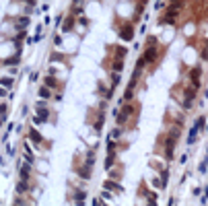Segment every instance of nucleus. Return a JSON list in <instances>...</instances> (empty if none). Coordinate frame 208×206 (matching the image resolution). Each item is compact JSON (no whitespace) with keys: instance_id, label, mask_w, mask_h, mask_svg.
Listing matches in <instances>:
<instances>
[{"instance_id":"28","label":"nucleus","mask_w":208,"mask_h":206,"mask_svg":"<svg viewBox=\"0 0 208 206\" xmlns=\"http://www.w3.org/2000/svg\"><path fill=\"white\" fill-rule=\"evenodd\" d=\"M0 165H4V157H0Z\"/></svg>"},{"instance_id":"19","label":"nucleus","mask_w":208,"mask_h":206,"mask_svg":"<svg viewBox=\"0 0 208 206\" xmlns=\"http://www.w3.org/2000/svg\"><path fill=\"white\" fill-rule=\"evenodd\" d=\"M101 198H103L105 202H114V192H109V190H101Z\"/></svg>"},{"instance_id":"7","label":"nucleus","mask_w":208,"mask_h":206,"mask_svg":"<svg viewBox=\"0 0 208 206\" xmlns=\"http://www.w3.org/2000/svg\"><path fill=\"white\" fill-rule=\"evenodd\" d=\"M29 140H33L35 144H39L41 149H46V150H47V149H52V142L47 144V140L41 136V132H39L37 128H33V124H31V128H29Z\"/></svg>"},{"instance_id":"13","label":"nucleus","mask_w":208,"mask_h":206,"mask_svg":"<svg viewBox=\"0 0 208 206\" xmlns=\"http://www.w3.org/2000/svg\"><path fill=\"white\" fill-rule=\"evenodd\" d=\"M198 136H200V130H198L196 126H192V128H190V132H187V146H194L196 140H198Z\"/></svg>"},{"instance_id":"25","label":"nucleus","mask_w":208,"mask_h":206,"mask_svg":"<svg viewBox=\"0 0 208 206\" xmlns=\"http://www.w3.org/2000/svg\"><path fill=\"white\" fill-rule=\"evenodd\" d=\"M6 95H8V93H6V87H2V85H0V99H2V97H6Z\"/></svg>"},{"instance_id":"6","label":"nucleus","mask_w":208,"mask_h":206,"mask_svg":"<svg viewBox=\"0 0 208 206\" xmlns=\"http://www.w3.org/2000/svg\"><path fill=\"white\" fill-rule=\"evenodd\" d=\"M185 76L190 80V87H192V89H196V91L202 89V66H200V64L187 68L185 70Z\"/></svg>"},{"instance_id":"26","label":"nucleus","mask_w":208,"mask_h":206,"mask_svg":"<svg viewBox=\"0 0 208 206\" xmlns=\"http://www.w3.org/2000/svg\"><path fill=\"white\" fill-rule=\"evenodd\" d=\"M187 177H190V173H184V175H181V179H179V185L187 182Z\"/></svg>"},{"instance_id":"4","label":"nucleus","mask_w":208,"mask_h":206,"mask_svg":"<svg viewBox=\"0 0 208 206\" xmlns=\"http://www.w3.org/2000/svg\"><path fill=\"white\" fill-rule=\"evenodd\" d=\"M181 62H184L185 70L192 68V66H196L198 62H200V56H198V46H194V43L185 46V50L181 52Z\"/></svg>"},{"instance_id":"3","label":"nucleus","mask_w":208,"mask_h":206,"mask_svg":"<svg viewBox=\"0 0 208 206\" xmlns=\"http://www.w3.org/2000/svg\"><path fill=\"white\" fill-rule=\"evenodd\" d=\"M116 35H117V39H120V41H124V43H130V41H134V35H136L134 23H132V21L116 23Z\"/></svg>"},{"instance_id":"10","label":"nucleus","mask_w":208,"mask_h":206,"mask_svg":"<svg viewBox=\"0 0 208 206\" xmlns=\"http://www.w3.org/2000/svg\"><path fill=\"white\" fill-rule=\"evenodd\" d=\"M103 188L109 190V192H114V194H124V185L120 182H116V179H109V177L103 182Z\"/></svg>"},{"instance_id":"31","label":"nucleus","mask_w":208,"mask_h":206,"mask_svg":"<svg viewBox=\"0 0 208 206\" xmlns=\"http://www.w3.org/2000/svg\"><path fill=\"white\" fill-rule=\"evenodd\" d=\"M206 12H208V11H206Z\"/></svg>"},{"instance_id":"21","label":"nucleus","mask_w":208,"mask_h":206,"mask_svg":"<svg viewBox=\"0 0 208 206\" xmlns=\"http://www.w3.org/2000/svg\"><path fill=\"white\" fill-rule=\"evenodd\" d=\"M202 190H204V188H200V185L192 188V196H194V198H200V196H202Z\"/></svg>"},{"instance_id":"29","label":"nucleus","mask_w":208,"mask_h":206,"mask_svg":"<svg viewBox=\"0 0 208 206\" xmlns=\"http://www.w3.org/2000/svg\"><path fill=\"white\" fill-rule=\"evenodd\" d=\"M204 132H206V134H208V124H206V128H204Z\"/></svg>"},{"instance_id":"14","label":"nucleus","mask_w":208,"mask_h":206,"mask_svg":"<svg viewBox=\"0 0 208 206\" xmlns=\"http://www.w3.org/2000/svg\"><path fill=\"white\" fill-rule=\"evenodd\" d=\"M37 95H39L41 99H46V101H52V99H54V91H52L50 87H46V85L39 87V93H37Z\"/></svg>"},{"instance_id":"12","label":"nucleus","mask_w":208,"mask_h":206,"mask_svg":"<svg viewBox=\"0 0 208 206\" xmlns=\"http://www.w3.org/2000/svg\"><path fill=\"white\" fill-rule=\"evenodd\" d=\"M19 173H21V177H31L33 175V165L31 163H19Z\"/></svg>"},{"instance_id":"5","label":"nucleus","mask_w":208,"mask_h":206,"mask_svg":"<svg viewBox=\"0 0 208 206\" xmlns=\"http://www.w3.org/2000/svg\"><path fill=\"white\" fill-rule=\"evenodd\" d=\"M138 200L136 202H140V204H150V206H155V204H159V196H157V192L155 190H150V188H146V183L142 182L140 183V190H138Z\"/></svg>"},{"instance_id":"20","label":"nucleus","mask_w":208,"mask_h":206,"mask_svg":"<svg viewBox=\"0 0 208 206\" xmlns=\"http://www.w3.org/2000/svg\"><path fill=\"white\" fill-rule=\"evenodd\" d=\"M165 6H167V0H155V12H163Z\"/></svg>"},{"instance_id":"8","label":"nucleus","mask_w":208,"mask_h":206,"mask_svg":"<svg viewBox=\"0 0 208 206\" xmlns=\"http://www.w3.org/2000/svg\"><path fill=\"white\" fill-rule=\"evenodd\" d=\"M43 85H46V87H50L54 93H62V89H64V80L58 79V76H54V74H46Z\"/></svg>"},{"instance_id":"9","label":"nucleus","mask_w":208,"mask_h":206,"mask_svg":"<svg viewBox=\"0 0 208 206\" xmlns=\"http://www.w3.org/2000/svg\"><path fill=\"white\" fill-rule=\"evenodd\" d=\"M107 175H109V179H116V182H122V177H124V165L117 161L114 163L109 169H107Z\"/></svg>"},{"instance_id":"24","label":"nucleus","mask_w":208,"mask_h":206,"mask_svg":"<svg viewBox=\"0 0 208 206\" xmlns=\"http://www.w3.org/2000/svg\"><path fill=\"white\" fill-rule=\"evenodd\" d=\"M37 79H39V74H37V72H31V74H29V80H31V82H35Z\"/></svg>"},{"instance_id":"11","label":"nucleus","mask_w":208,"mask_h":206,"mask_svg":"<svg viewBox=\"0 0 208 206\" xmlns=\"http://www.w3.org/2000/svg\"><path fill=\"white\" fill-rule=\"evenodd\" d=\"M181 33H184L187 39H194V37L198 35V31H196V19L187 21V23L184 25V29H181Z\"/></svg>"},{"instance_id":"15","label":"nucleus","mask_w":208,"mask_h":206,"mask_svg":"<svg viewBox=\"0 0 208 206\" xmlns=\"http://www.w3.org/2000/svg\"><path fill=\"white\" fill-rule=\"evenodd\" d=\"M120 82H122V72H114V70H109V87L116 89Z\"/></svg>"},{"instance_id":"22","label":"nucleus","mask_w":208,"mask_h":206,"mask_svg":"<svg viewBox=\"0 0 208 206\" xmlns=\"http://www.w3.org/2000/svg\"><path fill=\"white\" fill-rule=\"evenodd\" d=\"M93 204H95V206H101V204H105V200L101 198V196H99V198H93Z\"/></svg>"},{"instance_id":"23","label":"nucleus","mask_w":208,"mask_h":206,"mask_svg":"<svg viewBox=\"0 0 208 206\" xmlns=\"http://www.w3.org/2000/svg\"><path fill=\"white\" fill-rule=\"evenodd\" d=\"M187 157H190V155H187V153H184V155L179 157V165H185V163H187Z\"/></svg>"},{"instance_id":"17","label":"nucleus","mask_w":208,"mask_h":206,"mask_svg":"<svg viewBox=\"0 0 208 206\" xmlns=\"http://www.w3.org/2000/svg\"><path fill=\"white\" fill-rule=\"evenodd\" d=\"M194 126L200 130V134L204 132V128H206V115H198L196 117V122H194Z\"/></svg>"},{"instance_id":"18","label":"nucleus","mask_w":208,"mask_h":206,"mask_svg":"<svg viewBox=\"0 0 208 206\" xmlns=\"http://www.w3.org/2000/svg\"><path fill=\"white\" fill-rule=\"evenodd\" d=\"M12 82H14V79H12L11 74H8V76H0V85H2V87H6V89H11Z\"/></svg>"},{"instance_id":"16","label":"nucleus","mask_w":208,"mask_h":206,"mask_svg":"<svg viewBox=\"0 0 208 206\" xmlns=\"http://www.w3.org/2000/svg\"><path fill=\"white\" fill-rule=\"evenodd\" d=\"M117 155L120 153H107V157H105V163H103V167H105V171L114 165V163H117Z\"/></svg>"},{"instance_id":"27","label":"nucleus","mask_w":208,"mask_h":206,"mask_svg":"<svg viewBox=\"0 0 208 206\" xmlns=\"http://www.w3.org/2000/svg\"><path fill=\"white\" fill-rule=\"evenodd\" d=\"M202 194H204V196H206V198H208V185H206V188H204V190H202Z\"/></svg>"},{"instance_id":"1","label":"nucleus","mask_w":208,"mask_h":206,"mask_svg":"<svg viewBox=\"0 0 208 206\" xmlns=\"http://www.w3.org/2000/svg\"><path fill=\"white\" fill-rule=\"evenodd\" d=\"M163 52H165V46L159 41V37H157V35H149V37H146V43H144V52H142L140 58L144 60V66L152 70L159 64Z\"/></svg>"},{"instance_id":"2","label":"nucleus","mask_w":208,"mask_h":206,"mask_svg":"<svg viewBox=\"0 0 208 206\" xmlns=\"http://www.w3.org/2000/svg\"><path fill=\"white\" fill-rule=\"evenodd\" d=\"M177 142H179V138L173 136V134H169V132L165 130L161 136H159V140H157V153H161V157L169 163V161H173V157H175V146H177Z\"/></svg>"},{"instance_id":"30","label":"nucleus","mask_w":208,"mask_h":206,"mask_svg":"<svg viewBox=\"0 0 208 206\" xmlns=\"http://www.w3.org/2000/svg\"><path fill=\"white\" fill-rule=\"evenodd\" d=\"M206 155H208V146H206Z\"/></svg>"}]
</instances>
